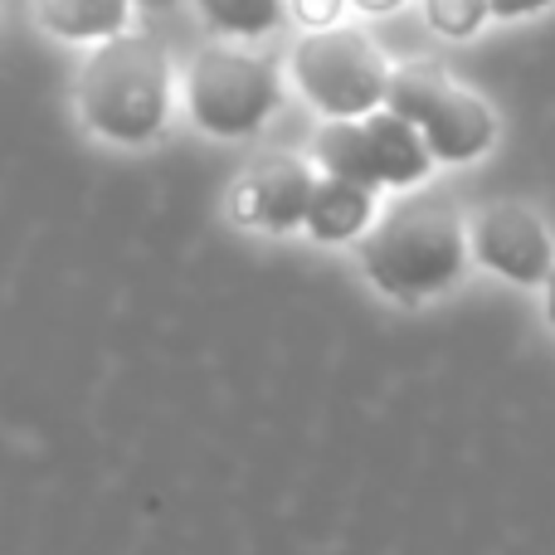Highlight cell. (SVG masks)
I'll return each instance as SVG.
<instances>
[{"instance_id":"6da1fadb","label":"cell","mask_w":555,"mask_h":555,"mask_svg":"<svg viewBox=\"0 0 555 555\" xmlns=\"http://www.w3.org/2000/svg\"><path fill=\"white\" fill-rule=\"evenodd\" d=\"M361 273L390 302L420 307L468 269V224L449 195H404L361 234Z\"/></svg>"},{"instance_id":"7a4b0ae2","label":"cell","mask_w":555,"mask_h":555,"mask_svg":"<svg viewBox=\"0 0 555 555\" xmlns=\"http://www.w3.org/2000/svg\"><path fill=\"white\" fill-rule=\"evenodd\" d=\"M78 122L113 146H146L171 122V59L162 39L122 29L93 44L74 78Z\"/></svg>"},{"instance_id":"3957f363","label":"cell","mask_w":555,"mask_h":555,"mask_svg":"<svg viewBox=\"0 0 555 555\" xmlns=\"http://www.w3.org/2000/svg\"><path fill=\"white\" fill-rule=\"evenodd\" d=\"M312 162L322 176H341L371 191H414L434 171L420 127L385 103L361 117H326V127L312 137Z\"/></svg>"},{"instance_id":"277c9868","label":"cell","mask_w":555,"mask_h":555,"mask_svg":"<svg viewBox=\"0 0 555 555\" xmlns=\"http://www.w3.org/2000/svg\"><path fill=\"white\" fill-rule=\"evenodd\" d=\"M385 107L420 127L434 166H468L478 156H488L492 142H498V113L473 88H463L459 78L434 64L390 68Z\"/></svg>"},{"instance_id":"5b68a950","label":"cell","mask_w":555,"mask_h":555,"mask_svg":"<svg viewBox=\"0 0 555 555\" xmlns=\"http://www.w3.org/2000/svg\"><path fill=\"white\" fill-rule=\"evenodd\" d=\"M278 103H283L278 68L240 44H205L185 68V113L205 137L240 142L263 132Z\"/></svg>"},{"instance_id":"8992f818","label":"cell","mask_w":555,"mask_h":555,"mask_svg":"<svg viewBox=\"0 0 555 555\" xmlns=\"http://www.w3.org/2000/svg\"><path fill=\"white\" fill-rule=\"evenodd\" d=\"M293 83L322 117H361L385 103V83H390V64L385 54L346 25L307 29L293 44Z\"/></svg>"},{"instance_id":"52a82bcc","label":"cell","mask_w":555,"mask_h":555,"mask_svg":"<svg viewBox=\"0 0 555 555\" xmlns=\"http://www.w3.org/2000/svg\"><path fill=\"white\" fill-rule=\"evenodd\" d=\"M468 259L482 263L488 273H498L502 283L517 287H541V278L555 263L551 230L541 224V215L531 205L498 201L482 205L468 224Z\"/></svg>"},{"instance_id":"ba28073f","label":"cell","mask_w":555,"mask_h":555,"mask_svg":"<svg viewBox=\"0 0 555 555\" xmlns=\"http://www.w3.org/2000/svg\"><path fill=\"white\" fill-rule=\"evenodd\" d=\"M312 191H317V171L302 156H263L234 181L230 220L259 234H293L302 230Z\"/></svg>"},{"instance_id":"9c48e42d","label":"cell","mask_w":555,"mask_h":555,"mask_svg":"<svg viewBox=\"0 0 555 555\" xmlns=\"http://www.w3.org/2000/svg\"><path fill=\"white\" fill-rule=\"evenodd\" d=\"M371 185H356V181H341V176H317V191H312V205H307V220L302 230L312 234L317 244H351L371 230V220L380 215L375 205Z\"/></svg>"},{"instance_id":"30bf717a","label":"cell","mask_w":555,"mask_h":555,"mask_svg":"<svg viewBox=\"0 0 555 555\" xmlns=\"http://www.w3.org/2000/svg\"><path fill=\"white\" fill-rule=\"evenodd\" d=\"M132 5L137 0H35V20L64 44H103L132 29Z\"/></svg>"},{"instance_id":"8fae6325","label":"cell","mask_w":555,"mask_h":555,"mask_svg":"<svg viewBox=\"0 0 555 555\" xmlns=\"http://www.w3.org/2000/svg\"><path fill=\"white\" fill-rule=\"evenodd\" d=\"M195 10L224 39H263L283 25L287 0H195Z\"/></svg>"},{"instance_id":"7c38bea8","label":"cell","mask_w":555,"mask_h":555,"mask_svg":"<svg viewBox=\"0 0 555 555\" xmlns=\"http://www.w3.org/2000/svg\"><path fill=\"white\" fill-rule=\"evenodd\" d=\"M424 20L443 39H473L488 25V0H424Z\"/></svg>"},{"instance_id":"4fadbf2b","label":"cell","mask_w":555,"mask_h":555,"mask_svg":"<svg viewBox=\"0 0 555 555\" xmlns=\"http://www.w3.org/2000/svg\"><path fill=\"white\" fill-rule=\"evenodd\" d=\"M287 10H293V20L302 29H326L341 20L346 0H287Z\"/></svg>"},{"instance_id":"5bb4252c","label":"cell","mask_w":555,"mask_h":555,"mask_svg":"<svg viewBox=\"0 0 555 555\" xmlns=\"http://www.w3.org/2000/svg\"><path fill=\"white\" fill-rule=\"evenodd\" d=\"M555 5V0H488V15L492 20H521V15H537V10Z\"/></svg>"},{"instance_id":"9a60e30c","label":"cell","mask_w":555,"mask_h":555,"mask_svg":"<svg viewBox=\"0 0 555 555\" xmlns=\"http://www.w3.org/2000/svg\"><path fill=\"white\" fill-rule=\"evenodd\" d=\"M541 307H546V326L555 332V263H551V273L541 278Z\"/></svg>"},{"instance_id":"2e32d148","label":"cell","mask_w":555,"mask_h":555,"mask_svg":"<svg viewBox=\"0 0 555 555\" xmlns=\"http://www.w3.org/2000/svg\"><path fill=\"white\" fill-rule=\"evenodd\" d=\"M346 5L365 10V15H390V10H400L404 0H346Z\"/></svg>"},{"instance_id":"e0dca14e","label":"cell","mask_w":555,"mask_h":555,"mask_svg":"<svg viewBox=\"0 0 555 555\" xmlns=\"http://www.w3.org/2000/svg\"><path fill=\"white\" fill-rule=\"evenodd\" d=\"M137 5H146V10H166L171 0H137Z\"/></svg>"}]
</instances>
